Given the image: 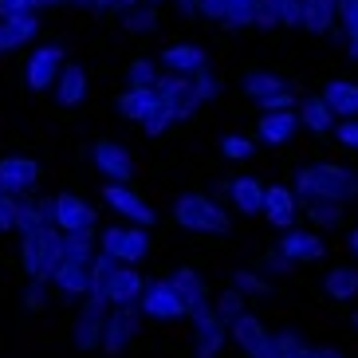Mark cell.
<instances>
[{"label":"cell","mask_w":358,"mask_h":358,"mask_svg":"<svg viewBox=\"0 0 358 358\" xmlns=\"http://www.w3.org/2000/svg\"><path fill=\"white\" fill-rule=\"evenodd\" d=\"M295 197H327V201H347L358 197V169L335 166V162H311L295 169Z\"/></svg>","instance_id":"1"},{"label":"cell","mask_w":358,"mask_h":358,"mask_svg":"<svg viewBox=\"0 0 358 358\" xmlns=\"http://www.w3.org/2000/svg\"><path fill=\"white\" fill-rule=\"evenodd\" d=\"M20 260H24V272L32 284H48L55 272V264L64 260V232L55 224H43L36 232H24L20 236Z\"/></svg>","instance_id":"2"},{"label":"cell","mask_w":358,"mask_h":358,"mask_svg":"<svg viewBox=\"0 0 358 358\" xmlns=\"http://www.w3.org/2000/svg\"><path fill=\"white\" fill-rule=\"evenodd\" d=\"M173 221L189 232H221V236L232 229L224 209L213 197H205V193H181V197L173 201Z\"/></svg>","instance_id":"3"},{"label":"cell","mask_w":358,"mask_h":358,"mask_svg":"<svg viewBox=\"0 0 358 358\" xmlns=\"http://www.w3.org/2000/svg\"><path fill=\"white\" fill-rule=\"evenodd\" d=\"M189 323H193V355L197 358H217L224 347V338H229V323L217 315V307L205 299V303L189 307Z\"/></svg>","instance_id":"4"},{"label":"cell","mask_w":358,"mask_h":358,"mask_svg":"<svg viewBox=\"0 0 358 358\" xmlns=\"http://www.w3.org/2000/svg\"><path fill=\"white\" fill-rule=\"evenodd\" d=\"M99 248L115 256L118 264H138L150 256V232L142 224H110V229H103Z\"/></svg>","instance_id":"5"},{"label":"cell","mask_w":358,"mask_h":358,"mask_svg":"<svg viewBox=\"0 0 358 358\" xmlns=\"http://www.w3.org/2000/svg\"><path fill=\"white\" fill-rule=\"evenodd\" d=\"M138 303H142V315L154 319V323H178V319L189 315L185 299L178 295V287L169 284V280H154V284H146L142 295H138Z\"/></svg>","instance_id":"6"},{"label":"cell","mask_w":358,"mask_h":358,"mask_svg":"<svg viewBox=\"0 0 358 358\" xmlns=\"http://www.w3.org/2000/svg\"><path fill=\"white\" fill-rule=\"evenodd\" d=\"M103 331H106V299L99 292H91L87 303L79 307V315H75L71 338L79 350H95V347H103Z\"/></svg>","instance_id":"7"},{"label":"cell","mask_w":358,"mask_h":358,"mask_svg":"<svg viewBox=\"0 0 358 358\" xmlns=\"http://www.w3.org/2000/svg\"><path fill=\"white\" fill-rule=\"evenodd\" d=\"M154 91H158L162 106H166V110H169L173 118H193V115H197L201 99H197V91H193L189 75H173V71H166V75H158Z\"/></svg>","instance_id":"8"},{"label":"cell","mask_w":358,"mask_h":358,"mask_svg":"<svg viewBox=\"0 0 358 358\" xmlns=\"http://www.w3.org/2000/svg\"><path fill=\"white\" fill-rule=\"evenodd\" d=\"M103 201L110 205V209L118 213V217H127V221L142 224V229H150V224L158 221V213H154V205H150L146 197L138 189H130V185H118V181H106L103 185Z\"/></svg>","instance_id":"9"},{"label":"cell","mask_w":358,"mask_h":358,"mask_svg":"<svg viewBox=\"0 0 358 358\" xmlns=\"http://www.w3.org/2000/svg\"><path fill=\"white\" fill-rule=\"evenodd\" d=\"M59 71H64V43H43V48L32 52V59L24 67V83L32 87L36 95H43V91L55 87Z\"/></svg>","instance_id":"10"},{"label":"cell","mask_w":358,"mask_h":358,"mask_svg":"<svg viewBox=\"0 0 358 358\" xmlns=\"http://www.w3.org/2000/svg\"><path fill=\"white\" fill-rule=\"evenodd\" d=\"M91 162H95V169L106 181L130 185V178H134V158H130V150L110 142V138H99L95 146H91Z\"/></svg>","instance_id":"11"},{"label":"cell","mask_w":358,"mask_h":358,"mask_svg":"<svg viewBox=\"0 0 358 358\" xmlns=\"http://www.w3.org/2000/svg\"><path fill=\"white\" fill-rule=\"evenodd\" d=\"M40 181V162L28 158V154H8L0 158V193H12V197H28Z\"/></svg>","instance_id":"12"},{"label":"cell","mask_w":358,"mask_h":358,"mask_svg":"<svg viewBox=\"0 0 358 358\" xmlns=\"http://www.w3.org/2000/svg\"><path fill=\"white\" fill-rule=\"evenodd\" d=\"M138 323H142V311H134L130 303L115 307V311H106V331H103V350H106V355H110V358L122 355V350L134 343Z\"/></svg>","instance_id":"13"},{"label":"cell","mask_w":358,"mask_h":358,"mask_svg":"<svg viewBox=\"0 0 358 358\" xmlns=\"http://www.w3.org/2000/svg\"><path fill=\"white\" fill-rule=\"evenodd\" d=\"M275 252L292 264H315L327 256V244H323V236L311 232V229H287L284 241L275 244Z\"/></svg>","instance_id":"14"},{"label":"cell","mask_w":358,"mask_h":358,"mask_svg":"<svg viewBox=\"0 0 358 358\" xmlns=\"http://www.w3.org/2000/svg\"><path fill=\"white\" fill-rule=\"evenodd\" d=\"M229 335L236 338V347H241L248 358H268V350H272V331H268L256 315H248V311L232 319Z\"/></svg>","instance_id":"15"},{"label":"cell","mask_w":358,"mask_h":358,"mask_svg":"<svg viewBox=\"0 0 358 358\" xmlns=\"http://www.w3.org/2000/svg\"><path fill=\"white\" fill-rule=\"evenodd\" d=\"M252 28H303V0H260Z\"/></svg>","instance_id":"16"},{"label":"cell","mask_w":358,"mask_h":358,"mask_svg":"<svg viewBox=\"0 0 358 358\" xmlns=\"http://www.w3.org/2000/svg\"><path fill=\"white\" fill-rule=\"evenodd\" d=\"M52 224L59 232H83V229H91L95 224V209L87 205L83 197H75V193H55V217H52Z\"/></svg>","instance_id":"17"},{"label":"cell","mask_w":358,"mask_h":358,"mask_svg":"<svg viewBox=\"0 0 358 358\" xmlns=\"http://www.w3.org/2000/svg\"><path fill=\"white\" fill-rule=\"evenodd\" d=\"M142 287H146V280L134 272V264H118L115 272L106 275V284L99 287V295H103L106 303L122 307V303H134L138 295H142Z\"/></svg>","instance_id":"18"},{"label":"cell","mask_w":358,"mask_h":358,"mask_svg":"<svg viewBox=\"0 0 358 358\" xmlns=\"http://www.w3.org/2000/svg\"><path fill=\"white\" fill-rule=\"evenodd\" d=\"M295 213H299L295 189H287V185H268V189H264V217H268L272 229L287 232L295 224Z\"/></svg>","instance_id":"19"},{"label":"cell","mask_w":358,"mask_h":358,"mask_svg":"<svg viewBox=\"0 0 358 358\" xmlns=\"http://www.w3.org/2000/svg\"><path fill=\"white\" fill-rule=\"evenodd\" d=\"M48 284L59 287V295L67 299H79V295H91V264H75V260H59Z\"/></svg>","instance_id":"20"},{"label":"cell","mask_w":358,"mask_h":358,"mask_svg":"<svg viewBox=\"0 0 358 358\" xmlns=\"http://www.w3.org/2000/svg\"><path fill=\"white\" fill-rule=\"evenodd\" d=\"M299 130L303 127H299V115H295V110L260 115V122H256V134H260V142H268V146H287Z\"/></svg>","instance_id":"21"},{"label":"cell","mask_w":358,"mask_h":358,"mask_svg":"<svg viewBox=\"0 0 358 358\" xmlns=\"http://www.w3.org/2000/svg\"><path fill=\"white\" fill-rule=\"evenodd\" d=\"M224 189H229L236 213H244V217H256V213H264V189H268V185H264L260 178L244 173V178H232Z\"/></svg>","instance_id":"22"},{"label":"cell","mask_w":358,"mask_h":358,"mask_svg":"<svg viewBox=\"0 0 358 358\" xmlns=\"http://www.w3.org/2000/svg\"><path fill=\"white\" fill-rule=\"evenodd\" d=\"M36 32H40V16H36V12H24V16H0V55L24 48Z\"/></svg>","instance_id":"23"},{"label":"cell","mask_w":358,"mask_h":358,"mask_svg":"<svg viewBox=\"0 0 358 358\" xmlns=\"http://www.w3.org/2000/svg\"><path fill=\"white\" fill-rule=\"evenodd\" d=\"M158 64L166 67V71H173V75H193V71H201V67L209 64V55H205L201 43H169Z\"/></svg>","instance_id":"24"},{"label":"cell","mask_w":358,"mask_h":358,"mask_svg":"<svg viewBox=\"0 0 358 358\" xmlns=\"http://www.w3.org/2000/svg\"><path fill=\"white\" fill-rule=\"evenodd\" d=\"M335 110L327 106V99L323 95H307L303 103H299V127L303 130H311L315 138H327L331 130H335Z\"/></svg>","instance_id":"25"},{"label":"cell","mask_w":358,"mask_h":358,"mask_svg":"<svg viewBox=\"0 0 358 358\" xmlns=\"http://www.w3.org/2000/svg\"><path fill=\"white\" fill-rule=\"evenodd\" d=\"M323 99L335 110V118H358V83L355 79H331L323 87Z\"/></svg>","instance_id":"26"},{"label":"cell","mask_w":358,"mask_h":358,"mask_svg":"<svg viewBox=\"0 0 358 358\" xmlns=\"http://www.w3.org/2000/svg\"><path fill=\"white\" fill-rule=\"evenodd\" d=\"M87 99V71L79 64H67L64 71H59V79H55V103L59 106H79Z\"/></svg>","instance_id":"27"},{"label":"cell","mask_w":358,"mask_h":358,"mask_svg":"<svg viewBox=\"0 0 358 358\" xmlns=\"http://www.w3.org/2000/svg\"><path fill=\"white\" fill-rule=\"evenodd\" d=\"M154 106H158V91L154 87H127L118 95V115L130 118V122H142Z\"/></svg>","instance_id":"28"},{"label":"cell","mask_w":358,"mask_h":358,"mask_svg":"<svg viewBox=\"0 0 358 358\" xmlns=\"http://www.w3.org/2000/svg\"><path fill=\"white\" fill-rule=\"evenodd\" d=\"M338 20V0H303V32L327 36Z\"/></svg>","instance_id":"29"},{"label":"cell","mask_w":358,"mask_h":358,"mask_svg":"<svg viewBox=\"0 0 358 358\" xmlns=\"http://www.w3.org/2000/svg\"><path fill=\"white\" fill-rule=\"evenodd\" d=\"M323 292L331 295V299H338V303L355 299L358 295V268H350V264H335V268L323 275Z\"/></svg>","instance_id":"30"},{"label":"cell","mask_w":358,"mask_h":358,"mask_svg":"<svg viewBox=\"0 0 358 358\" xmlns=\"http://www.w3.org/2000/svg\"><path fill=\"white\" fill-rule=\"evenodd\" d=\"M169 284L178 287V295L185 299V307H197V303H205V299H209V287H205L201 272H197V268H189V264H181L178 272L169 275Z\"/></svg>","instance_id":"31"},{"label":"cell","mask_w":358,"mask_h":358,"mask_svg":"<svg viewBox=\"0 0 358 358\" xmlns=\"http://www.w3.org/2000/svg\"><path fill=\"white\" fill-rule=\"evenodd\" d=\"M299 209L319 224V229H343V205L338 201H327V197H295Z\"/></svg>","instance_id":"32"},{"label":"cell","mask_w":358,"mask_h":358,"mask_svg":"<svg viewBox=\"0 0 358 358\" xmlns=\"http://www.w3.org/2000/svg\"><path fill=\"white\" fill-rule=\"evenodd\" d=\"M284 87H292V83H287L284 75H272V71H248V75L241 79V91L252 99V103L275 95V91H284Z\"/></svg>","instance_id":"33"},{"label":"cell","mask_w":358,"mask_h":358,"mask_svg":"<svg viewBox=\"0 0 358 358\" xmlns=\"http://www.w3.org/2000/svg\"><path fill=\"white\" fill-rule=\"evenodd\" d=\"M122 28L134 36L150 32V28H158V4L154 0H142V4H134V8L122 12Z\"/></svg>","instance_id":"34"},{"label":"cell","mask_w":358,"mask_h":358,"mask_svg":"<svg viewBox=\"0 0 358 358\" xmlns=\"http://www.w3.org/2000/svg\"><path fill=\"white\" fill-rule=\"evenodd\" d=\"M232 287L248 299V295H256V299H264V295H272V280H264L256 268H236L232 272Z\"/></svg>","instance_id":"35"},{"label":"cell","mask_w":358,"mask_h":358,"mask_svg":"<svg viewBox=\"0 0 358 358\" xmlns=\"http://www.w3.org/2000/svg\"><path fill=\"white\" fill-rule=\"evenodd\" d=\"M338 20H343V43H347V55L358 59V0H338Z\"/></svg>","instance_id":"36"},{"label":"cell","mask_w":358,"mask_h":358,"mask_svg":"<svg viewBox=\"0 0 358 358\" xmlns=\"http://www.w3.org/2000/svg\"><path fill=\"white\" fill-rule=\"evenodd\" d=\"M64 260H75V264H91V260H95V241H91V229L67 232V236H64Z\"/></svg>","instance_id":"37"},{"label":"cell","mask_w":358,"mask_h":358,"mask_svg":"<svg viewBox=\"0 0 358 358\" xmlns=\"http://www.w3.org/2000/svg\"><path fill=\"white\" fill-rule=\"evenodd\" d=\"M256 4H260V0H224V20L221 24H229V28H252Z\"/></svg>","instance_id":"38"},{"label":"cell","mask_w":358,"mask_h":358,"mask_svg":"<svg viewBox=\"0 0 358 358\" xmlns=\"http://www.w3.org/2000/svg\"><path fill=\"white\" fill-rule=\"evenodd\" d=\"M189 83H193V91H197L201 103H213V99H221V75L213 71L209 64L201 67V71H193V75H189Z\"/></svg>","instance_id":"39"},{"label":"cell","mask_w":358,"mask_h":358,"mask_svg":"<svg viewBox=\"0 0 358 358\" xmlns=\"http://www.w3.org/2000/svg\"><path fill=\"white\" fill-rule=\"evenodd\" d=\"M272 338H275V347H284L292 358H319V347H311V343H307L299 331H292V327H287V331H275Z\"/></svg>","instance_id":"40"},{"label":"cell","mask_w":358,"mask_h":358,"mask_svg":"<svg viewBox=\"0 0 358 358\" xmlns=\"http://www.w3.org/2000/svg\"><path fill=\"white\" fill-rule=\"evenodd\" d=\"M221 158H229V162L256 158V142H252V138H244V134H224L221 138Z\"/></svg>","instance_id":"41"},{"label":"cell","mask_w":358,"mask_h":358,"mask_svg":"<svg viewBox=\"0 0 358 358\" xmlns=\"http://www.w3.org/2000/svg\"><path fill=\"white\" fill-rule=\"evenodd\" d=\"M127 83L130 87H154L158 83V64L154 59H134L127 71Z\"/></svg>","instance_id":"42"},{"label":"cell","mask_w":358,"mask_h":358,"mask_svg":"<svg viewBox=\"0 0 358 358\" xmlns=\"http://www.w3.org/2000/svg\"><path fill=\"white\" fill-rule=\"evenodd\" d=\"M217 315L224 319V323H232L236 315H244V295L236 292V287H229V292H221V299H217Z\"/></svg>","instance_id":"43"},{"label":"cell","mask_w":358,"mask_h":358,"mask_svg":"<svg viewBox=\"0 0 358 358\" xmlns=\"http://www.w3.org/2000/svg\"><path fill=\"white\" fill-rule=\"evenodd\" d=\"M256 272H260L264 280H275V275H287V272H292V260H284V256L272 248V252H264V256H260Z\"/></svg>","instance_id":"44"},{"label":"cell","mask_w":358,"mask_h":358,"mask_svg":"<svg viewBox=\"0 0 358 358\" xmlns=\"http://www.w3.org/2000/svg\"><path fill=\"white\" fill-rule=\"evenodd\" d=\"M169 122H173V115H169L166 106H162V99H158V106H154L146 118H142V130H146L150 138H162V134L169 130Z\"/></svg>","instance_id":"45"},{"label":"cell","mask_w":358,"mask_h":358,"mask_svg":"<svg viewBox=\"0 0 358 358\" xmlns=\"http://www.w3.org/2000/svg\"><path fill=\"white\" fill-rule=\"evenodd\" d=\"M115 268H118V260H115V256H106L103 248H99L95 260H91V292H99V287L106 284V275L115 272Z\"/></svg>","instance_id":"46"},{"label":"cell","mask_w":358,"mask_h":358,"mask_svg":"<svg viewBox=\"0 0 358 358\" xmlns=\"http://www.w3.org/2000/svg\"><path fill=\"white\" fill-rule=\"evenodd\" d=\"M331 134H335V142L343 150H355V154H358V118H338Z\"/></svg>","instance_id":"47"},{"label":"cell","mask_w":358,"mask_h":358,"mask_svg":"<svg viewBox=\"0 0 358 358\" xmlns=\"http://www.w3.org/2000/svg\"><path fill=\"white\" fill-rule=\"evenodd\" d=\"M16 213H20V197L0 193V232H12V229H16Z\"/></svg>","instance_id":"48"},{"label":"cell","mask_w":358,"mask_h":358,"mask_svg":"<svg viewBox=\"0 0 358 358\" xmlns=\"http://www.w3.org/2000/svg\"><path fill=\"white\" fill-rule=\"evenodd\" d=\"M256 106H260L264 115H275V110H292V106H295V95H292V87H284V91H275V95L260 99Z\"/></svg>","instance_id":"49"},{"label":"cell","mask_w":358,"mask_h":358,"mask_svg":"<svg viewBox=\"0 0 358 358\" xmlns=\"http://www.w3.org/2000/svg\"><path fill=\"white\" fill-rule=\"evenodd\" d=\"M43 0H0V16H24V12H40Z\"/></svg>","instance_id":"50"},{"label":"cell","mask_w":358,"mask_h":358,"mask_svg":"<svg viewBox=\"0 0 358 358\" xmlns=\"http://www.w3.org/2000/svg\"><path fill=\"white\" fill-rule=\"evenodd\" d=\"M197 12L205 16V20H224V0H197Z\"/></svg>","instance_id":"51"},{"label":"cell","mask_w":358,"mask_h":358,"mask_svg":"<svg viewBox=\"0 0 358 358\" xmlns=\"http://www.w3.org/2000/svg\"><path fill=\"white\" fill-rule=\"evenodd\" d=\"M24 311H32V315H40L43 311V287L32 284L28 292H24Z\"/></svg>","instance_id":"52"},{"label":"cell","mask_w":358,"mask_h":358,"mask_svg":"<svg viewBox=\"0 0 358 358\" xmlns=\"http://www.w3.org/2000/svg\"><path fill=\"white\" fill-rule=\"evenodd\" d=\"M178 8H181V16H193L197 12V0H178Z\"/></svg>","instance_id":"53"},{"label":"cell","mask_w":358,"mask_h":358,"mask_svg":"<svg viewBox=\"0 0 358 358\" xmlns=\"http://www.w3.org/2000/svg\"><path fill=\"white\" fill-rule=\"evenodd\" d=\"M319 358H347L338 347H319Z\"/></svg>","instance_id":"54"},{"label":"cell","mask_w":358,"mask_h":358,"mask_svg":"<svg viewBox=\"0 0 358 358\" xmlns=\"http://www.w3.org/2000/svg\"><path fill=\"white\" fill-rule=\"evenodd\" d=\"M347 248H350V256H355V260H358V229H355V232H350V236H347Z\"/></svg>","instance_id":"55"},{"label":"cell","mask_w":358,"mask_h":358,"mask_svg":"<svg viewBox=\"0 0 358 358\" xmlns=\"http://www.w3.org/2000/svg\"><path fill=\"white\" fill-rule=\"evenodd\" d=\"M268 358H292V355H287L284 347H275V338H272V350H268Z\"/></svg>","instance_id":"56"},{"label":"cell","mask_w":358,"mask_h":358,"mask_svg":"<svg viewBox=\"0 0 358 358\" xmlns=\"http://www.w3.org/2000/svg\"><path fill=\"white\" fill-rule=\"evenodd\" d=\"M350 323H355V331H358V311H355V315H350Z\"/></svg>","instance_id":"57"}]
</instances>
